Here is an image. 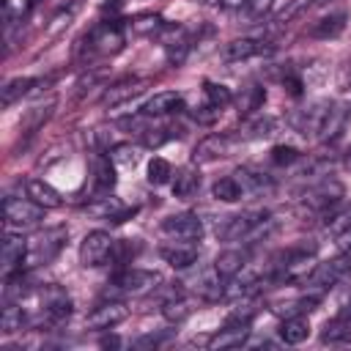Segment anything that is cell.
I'll return each mask as SVG.
<instances>
[{"instance_id":"ba28073f","label":"cell","mask_w":351,"mask_h":351,"mask_svg":"<svg viewBox=\"0 0 351 351\" xmlns=\"http://www.w3.org/2000/svg\"><path fill=\"white\" fill-rule=\"evenodd\" d=\"M38 307H41V321L49 326L63 324L71 315V299L60 285H44L38 291Z\"/></svg>"},{"instance_id":"83f0119b","label":"cell","mask_w":351,"mask_h":351,"mask_svg":"<svg viewBox=\"0 0 351 351\" xmlns=\"http://www.w3.org/2000/svg\"><path fill=\"white\" fill-rule=\"evenodd\" d=\"M200 189V170H195V165L181 167L178 173H173V195L181 200L195 197Z\"/></svg>"},{"instance_id":"d6986e66","label":"cell","mask_w":351,"mask_h":351,"mask_svg":"<svg viewBox=\"0 0 351 351\" xmlns=\"http://www.w3.org/2000/svg\"><path fill=\"white\" fill-rule=\"evenodd\" d=\"M88 214L96 219H110V222H123L126 217H134L137 208H126L118 197H96L88 203Z\"/></svg>"},{"instance_id":"30bf717a","label":"cell","mask_w":351,"mask_h":351,"mask_svg":"<svg viewBox=\"0 0 351 351\" xmlns=\"http://www.w3.org/2000/svg\"><path fill=\"white\" fill-rule=\"evenodd\" d=\"M123 27L118 22H101L85 36V47L93 55H115L123 49Z\"/></svg>"},{"instance_id":"f546056e","label":"cell","mask_w":351,"mask_h":351,"mask_svg":"<svg viewBox=\"0 0 351 351\" xmlns=\"http://www.w3.org/2000/svg\"><path fill=\"white\" fill-rule=\"evenodd\" d=\"M247 250H225L214 258V269L222 274V277H236L241 269H247Z\"/></svg>"},{"instance_id":"f35d334b","label":"cell","mask_w":351,"mask_h":351,"mask_svg":"<svg viewBox=\"0 0 351 351\" xmlns=\"http://www.w3.org/2000/svg\"><path fill=\"white\" fill-rule=\"evenodd\" d=\"M110 159L121 167H134L140 162V148L132 145V143H118V145L110 148Z\"/></svg>"},{"instance_id":"c3c4849f","label":"cell","mask_w":351,"mask_h":351,"mask_svg":"<svg viewBox=\"0 0 351 351\" xmlns=\"http://www.w3.org/2000/svg\"><path fill=\"white\" fill-rule=\"evenodd\" d=\"M170 137H173V129H145V132H143V145L159 148V145L167 143Z\"/></svg>"},{"instance_id":"7a4b0ae2","label":"cell","mask_w":351,"mask_h":351,"mask_svg":"<svg viewBox=\"0 0 351 351\" xmlns=\"http://www.w3.org/2000/svg\"><path fill=\"white\" fill-rule=\"evenodd\" d=\"M69 239V230L63 225L55 228H44L38 230L30 241H27V252H25V269H36V266H47L58 258V252L63 250Z\"/></svg>"},{"instance_id":"f907efd6","label":"cell","mask_w":351,"mask_h":351,"mask_svg":"<svg viewBox=\"0 0 351 351\" xmlns=\"http://www.w3.org/2000/svg\"><path fill=\"white\" fill-rule=\"evenodd\" d=\"M162 340H165V335H145V337L134 340V346H137V348H148V346H159Z\"/></svg>"},{"instance_id":"d590c367","label":"cell","mask_w":351,"mask_h":351,"mask_svg":"<svg viewBox=\"0 0 351 351\" xmlns=\"http://www.w3.org/2000/svg\"><path fill=\"white\" fill-rule=\"evenodd\" d=\"M112 159H110V154L107 156H96L93 159V176H96V189H101V192H107V189H112L115 186V170H112Z\"/></svg>"},{"instance_id":"9a60e30c","label":"cell","mask_w":351,"mask_h":351,"mask_svg":"<svg viewBox=\"0 0 351 351\" xmlns=\"http://www.w3.org/2000/svg\"><path fill=\"white\" fill-rule=\"evenodd\" d=\"M230 145H233L230 134H222V132L208 134V137H203V140L192 148V165H208V162H214V159H222V156L230 154Z\"/></svg>"},{"instance_id":"d4e9b609","label":"cell","mask_w":351,"mask_h":351,"mask_svg":"<svg viewBox=\"0 0 351 351\" xmlns=\"http://www.w3.org/2000/svg\"><path fill=\"white\" fill-rule=\"evenodd\" d=\"M162 47H165V55H167V60L170 63H181L184 58H186V52H189V36L184 33V27H167L165 25V38H162Z\"/></svg>"},{"instance_id":"484cf974","label":"cell","mask_w":351,"mask_h":351,"mask_svg":"<svg viewBox=\"0 0 351 351\" xmlns=\"http://www.w3.org/2000/svg\"><path fill=\"white\" fill-rule=\"evenodd\" d=\"M25 192H27L30 200H36V203L44 206V208H60V206H63L60 192H58L52 184H47L44 178H30V181L25 184Z\"/></svg>"},{"instance_id":"f6af8a7d","label":"cell","mask_w":351,"mask_h":351,"mask_svg":"<svg viewBox=\"0 0 351 351\" xmlns=\"http://www.w3.org/2000/svg\"><path fill=\"white\" fill-rule=\"evenodd\" d=\"M274 8V0H244V14L250 19H263Z\"/></svg>"},{"instance_id":"ffe728a7","label":"cell","mask_w":351,"mask_h":351,"mask_svg":"<svg viewBox=\"0 0 351 351\" xmlns=\"http://www.w3.org/2000/svg\"><path fill=\"white\" fill-rule=\"evenodd\" d=\"M250 337V326H241V324H222V329H217L211 337H208V348L211 351H225V348H239L244 346Z\"/></svg>"},{"instance_id":"60d3db41","label":"cell","mask_w":351,"mask_h":351,"mask_svg":"<svg viewBox=\"0 0 351 351\" xmlns=\"http://www.w3.org/2000/svg\"><path fill=\"white\" fill-rule=\"evenodd\" d=\"M52 107H55V101L49 99L47 104H33V107L27 110V118H25V129H27V134H30V132H36V129L49 118Z\"/></svg>"},{"instance_id":"3957f363","label":"cell","mask_w":351,"mask_h":351,"mask_svg":"<svg viewBox=\"0 0 351 351\" xmlns=\"http://www.w3.org/2000/svg\"><path fill=\"white\" fill-rule=\"evenodd\" d=\"M348 271H351V252H340V255H335V258H329L324 263H315L310 269V274L304 277V291L321 296L324 291L337 285Z\"/></svg>"},{"instance_id":"2e32d148","label":"cell","mask_w":351,"mask_h":351,"mask_svg":"<svg viewBox=\"0 0 351 351\" xmlns=\"http://www.w3.org/2000/svg\"><path fill=\"white\" fill-rule=\"evenodd\" d=\"M271 49L269 41L263 38H252V36H244V38H233L222 47V58L230 60V63H241V60H250V58H258V55H266Z\"/></svg>"},{"instance_id":"7bdbcfd3","label":"cell","mask_w":351,"mask_h":351,"mask_svg":"<svg viewBox=\"0 0 351 351\" xmlns=\"http://www.w3.org/2000/svg\"><path fill=\"white\" fill-rule=\"evenodd\" d=\"M269 159H271L274 165H280V167H288V165L299 162V159H302V154H299L293 145H274V148H271V154H269Z\"/></svg>"},{"instance_id":"8fae6325","label":"cell","mask_w":351,"mask_h":351,"mask_svg":"<svg viewBox=\"0 0 351 351\" xmlns=\"http://www.w3.org/2000/svg\"><path fill=\"white\" fill-rule=\"evenodd\" d=\"M162 233L170 236L173 241H197L203 236V222L197 214L192 211H181V214H170L162 222Z\"/></svg>"},{"instance_id":"681fc988","label":"cell","mask_w":351,"mask_h":351,"mask_svg":"<svg viewBox=\"0 0 351 351\" xmlns=\"http://www.w3.org/2000/svg\"><path fill=\"white\" fill-rule=\"evenodd\" d=\"M219 115H222V107H217V104H211V101H206L203 107L195 110V121H200V123H214Z\"/></svg>"},{"instance_id":"4dcf8cb0","label":"cell","mask_w":351,"mask_h":351,"mask_svg":"<svg viewBox=\"0 0 351 351\" xmlns=\"http://www.w3.org/2000/svg\"><path fill=\"white\" fill-rule=\"evenodd\" d=\"M274 132H277V118H274V115H261V112H255V115L247 118V123H244V129H241V137H244V140H261V137H271Z\"/></svg>"},{"instance_id":"277c9868","label":"cell","mask_w":351,"mask_h":351,"mask_svg":"<svg viewBox=\"0 0 351 351\" xmlns=\"http://www.w3.org/2000/svg\"><path fill=\"white\" fill-rule=\"evenodd\" d=\"M3 219H5V230H16V233L33 230L44 219V206H38L30 197H11L8 195L3 200Z\"/></svg>"},{"instance_id":"ac0fdd59","label":"cell","mask_w":351,"mask_h":351,"mask_svg":"<svg viewBox=\"0 0 351 351\" xmlns=\"http://www.w3.org/2000/svg\"><path fill=\"white\" fill-rule=\"evenodd\" d=\"M159 255H162V261H165V263H170L173 269H189V266H195V263H197L200 250H197L192 241H173V244L162 247V250H159Z\"/></svg>"},{"instance_id":"44dd1931","label":"cell","mask_w":351,"mask_h":351,"mask_svg":"<svg viewBox=\"0 0 351 351\" xmlns=\"http://www.w3.org/2000/svg\"><path fill=\"white\" fill-rule=\"evenodd\" d=\"M225 285H228V277H222V274L211 266V269H206V271L195 280V293H197L200 299H206V302H219V299H225Z\"/></svg>"},{"instance_id":"5b68a950","label":"cell","mask_w":351,"mask_h":351,"mask_svg":"<svg viewBox=\"0 0 351 351\" xmlns=\"http://www.w3.org/2000/svg\"><path fill=\"white\" fill-rule=\"evenodd\" d=\"M343 195H346V189L337 178H321L318 184L307 186V192L302 195V208L310 214H326L335 206H340Z\"/></svg>"},{"instance_id":"4fadbf2b","label":"cell","mask_w":351,"mask_h":351,"mask_svg":"<svg viewBox=\"0 0 351 351\" xmlns=\"http://www.w3.org/2000/svg\"><path fill=\"white\" fill-rule=\"evenodd\" d=\"M129 318V307L123 302H101L99 307H93V313L85 318V326L88 329H96V332H107V329H115L118 324H123Z\"/></svg>"},{"instance_id":"4316f807","label":"cell","mask_w":351,"mask_h":351,"mask_svg":"<svg viewBox=\"0 0 351 351\" xmlns=\"http://www.w3.org/2000/svg\"><path fill=\"white\" fill-rule=\"evenodd\" d=\"M143 90H145V80H123V82H118V85H110V88L104 90L101 101H104L107 107H118V104H123V101L140 96Z\"/></svg>"},{"instance_id":"d6a6232c","label":"cell","mask_w":351,"mask_h":351,"mask_svg":"<svg viewBox=\"0 0 351 351\" xmlns=\"http://www.w3.org/2000/svg\"><path fill=\"white\" fill-rule=\"evenodd\" d=\"M192 313H195V302H192L189 296H184V293L170 296V299H165V304H162V315H165L170 324H181V321L189 318Z\"/></svg>"},{"instance_id":"f1b7e54d","label":"cell","mask_w":351,"mask_h":351,"mask_svg":"<svg viewBox=\"0 0 351 351\" xmlns=\"http://www.w3.org/2000/svg\"><path fill=\"white\" fill-rule=\"evenodd\" d=\"M277 335H280V340H282V343L296 346V343H302V340H307V337H310V324H307V318H304V315H288V318H282V324H280Z\"/></svg>"},{"instance_id":"6da1fadb","label":"cell","mask_w":351,"mask_h":351,"mask_svg":"<svg viewBox=\"0 0 351 351\" xmlns=\"http://www.w3.org/2000/svg\"><path fill=\"white\" fill-rule=\"evenodd\" d=\"M315 263V244H296V247H288L285 252H280L266 274V280H274V282H293V280H302L310 274Z\"/></svg>"},{"instance_id":"52a82bcc","label":"cell","mask_w":351,"mask_h":351,"mask_svg":"<svg viewBox=\"0 0 351 351\" xmlns=\"http://www.w3.org/2000/svg\"><path fill=\"white\" fill-rule=\"evenodd\" d=\"M112 250H115V239L107 230H90L80 241V263L85 269H99L110 261Z\"/></svg>"},{"instance_id":"836d02e7","label":"cell","mask_w":351,"mask_h":351,"mask_svg":"<svg viewBox=\"0 0 351 351\" xmlns=\"http://www.w3.org/2000/svg\"><path fill=\"white\" fill-rule=\"evenodd\" d=\"M33 0H3V19H5V38L11 36L14 25H22Z\"/></svg>"},{"instance_id":"7c38bea8","label":"cell","mask_w":351,"mask_h":351,"mask_svg":"<svg viewBox=\"0 0 351 351\" xmlns=\"http://www.w3.org/2000/svg\"><path fill=\"white\" fill-rule=\"evenodd\" d=\"M25 252H27V241L22 239V233L16 230H5L3 239V252H0V263H3V280L25 271Z\"/></svg>"},{"instance_id":"74e56055","label":"cell","mask_w":351,"mask_h":351,"mask_svg":"<svg viewBox=\"0 0 351 351\" xmlns=\"http://www.w3.org/2000/svg\"><path fill=\"white\" fill-rule=\"evenodd\" d=\"M321 340H324V343H346V340H351V321H346V318L337 315L335 321H329V324L324 326Z\"/></svg>"},{"instance_id":"816d5d0a","label":"cell","mask_w":351,"mask_h":351,"mask_svg":"<svg viewBox=\"0 0 351 351\" xmlns=\"http://www.w3.org/2000/svg\"><path fill=\"white\" fill-rule=\"evenodd\" d=\"M219 5L228 8V11H230V8H244V0H219Z\"/></svg>"},{"instance_id":"e0dca14e","label":"cell","mask_w":351,"mask_h":351,"mask_svg":"<svg viewBox=\"0 0 351 351\" xmlns=\"http://www.w3.org/2000/svg\"><path fill=\"white\" fill-rule=\"evenodd\" d=\"M233 178L241 184L244 195H255V197H258V195H266V192L274 189V178H271L266 170L252 167V165H241V167H236Z\"/></svg>"},{"instance_id":"5bb4252c","label":"cell","mask_w":351,"mask_h":351,"mask_svg":"<svg viewBox=\"0 0 351 351\" xmlns=\"http://www.w3.org/2000/svg\"><path fill=\"white\" fill-rule=\"evenodd\" d=\"M346 121H348V104H343V101H326L324 115H321V123H318V132H315V140H321V143L335 140L343 132Z\"/></svg>"},{"instance_id":"ab89813d","label":"cell","mask_w":351,"mask_h":351,"mask_svg":"<svg viewBox=\"0 0 351 351\" xmlns=\"http://www.w3.org/2000/svg\"><path fill=\"white\" fill-rule=\"evenodd\" d=\"M167 181H173V165H170L167 159H162V156H154V159L148 162V184L162 186V184H167Z\"/></svg>"},{"instance_id":"e575fe53","label":"cell","mask_w":351,"mask_h":351,"mask_svg":"<svg viewBox=\"0 0 351 351\" xmlns=\"http://www.w3.org/2000/svg\"><path fill=\"white\" fill-rule=\"evenodd\" d=\"M3 335H14L25 326V310L22 302H3V315H0Z\"/></svg>"},{"instance_id":"1f68e13d","label":"cell","mask_w":351,"mask_h":351,"mask_svg":"<svg viewBox=\"0 0 351 351\" xmlns=\"http://www.w3.org/2000/svg\"><path fill=\"white\" fill-rule=\"evenodd\" d=\"M36 85H41V80H36V77H16V80H8V82L0 88V101H3V107H11L16 99H22L25 93H30Z\"/></svg>"},{"instance_id":"603a6c76","label":"cell","mask_w":351,"mask_h":351,"mask_svg":"<svg viewBox=\"0 0 351 351\" xmlns=\"http://www.w3.org/2000/svg\"><path fill=\"white\" fill-rule=\"evenodd\" d=\"M233 101H236L239 115L250 118V115H255V112L263 107V101H266V88H263L261 82H247V85L239 90V96H236Z\"/></svg>"},{"instance_id":"9c48e42d","label":"cell","mask_w":351,"mask_h":351,"mask_svg":"<svg viewBox=\"0 0 351 351\" xmlns=\"http://www.w3.org/2000/svg\"><path fill=\"white\" fill-rule=\"evenodd\" d=\"M156 282H162V277L151 269H123L118 271L112 280H110V291L115 293H132V296H140V293H148L156 288Z\"/></svg>"},{"instance_id":"ee69618b","label":"cell","mask_w":351,"mask_h":351,"mask_svg":"<svg viewBox=\"0 0 351 351\" xmlns=\"http://www.w3.org/2000/svg\"><path fill=\"white\" fill-rule=\"evenodd\" d=\"M351 228V208H343V211H335L329 219H326V230L332 236H340L343 230Z\"/></svg>"},{"instance_id":"7dc6e473","label":"cell","mask_w":351,"mask_h":351,"mask_svg":"<svg viewBox=\"0 0 351 351\" xmlns=\"http://www.w3.org/2000/svg\"><path fill=\"white\" fill-rule=\"evenodd\" d=\"M162 27H165L162 19H159V16H151V14L137 16V19L132 22V30H137V33H159Z\"/></svg>"},{"instance_id":"7402d4cb","label":"cell","mask_w":351,"mask_h":351,"mask_svg":"<svg viewBox=\"0 0 351 351\" xmlns=\"http://www.w3.org/2000/svg\"><path fill=\"white\" fill-rule=\"evenodd\" d=\"M346 22H348V14L346 11H335V14H326L321 16L318 22L310 25L307 36L310 38H318V41H329V38H337L343 30H346Z\"/></svg>"},{"instance_id":"b9f144b4","label":"cell","mask_w":351,"mask_h":351,"mask_svg":"<svg viewBox=\"0 0 351 351\" xmlns=\"http://www.w3.org/2000/svg\"><path fill=\"white\" fill-rule=\"evenodd\" d=\"M203 90H206V99L211 101V104H217V107H228L230 101H233V93H230V88H225V85H219V82H206L203 85Z\"/></svg>"},{"instance_id":"8d00e7d4","label":"cell","mask_w":351,"mask_h":351,"mask_svg":"<svg viewBox=\"0 0 351 351\" xmlns=\"http://www.w3.org/2000/svg\"><path fill=\"white\" fill-rule=\"evenodd\" d=\"M211 195H214L217 200H222V203H236V200L244 197V189H241V184H239L233 176H225V178H219V181L211 186Z\"/></svg>"},{"instance_id":"bcb514c9","label":"cell","mask_w":351,"mask_h":351,"mask_svg":"<svg viewBox=\"0 0 351 351\" xmlns=\"http://www.w3.org/2000/svg\"><path fill=\"white\" fill-rule=\"evenodd\" d=\"M252 315H255V310L244 302V304H239V307H233V310L228 313L225 324H241V326H250V324H252Z\"/></svg>"},{"instance_id":"8992f818","label":"cell","mask_w":351,"mask_h":351,"mask_svg":"<svg viewBox=\"0 0 351 351\" xmlns=\"http://www.w3.org/2000/svg\"><path fill=\"white\" fill-rule=\"evenodd\" d=\"M269 217L266 208H250V211H239L230 217H222V222H217V239L219 241H244V236L261 225Z\"/></svg>"},{"instance_id":"f5cc1de1","label":"cell","mask_w":351,"mask_h":351,"mask_svg":"<svg viewBox=\"0 0 351 351\" xmlns=\"http://www.w3.org/2000/svg\"><path fill=\"white\" fill-rule=\"evenodd\" d=\"M346 167H351V145H348V151H346Z\"/></svg>"},{"instance_id":"cb8c5ba5","label":"cell","mask_w":351,"mask_h":351,"mask_svg":"<svg viewBox=\"0 0 351 351\" xmlns=\"http://www.w3.org/2000/svg\"><path fill=\"white\" fill-rule=\"evenodd\" d=\"M184 107V96L178 90H159L143 104V115H170Z\"/></svg>"}]
</instances>
